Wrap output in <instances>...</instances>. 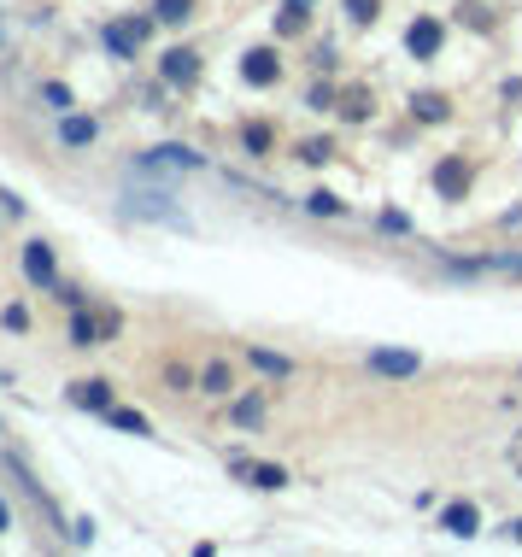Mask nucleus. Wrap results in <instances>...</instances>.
<instances>
[{
    "label": "nucleus",
    "mask_w": 522,
    "mask_h": 557,
    "mask_svg": "<svg viewBox=\"0 0 522 557\" xmlns=\"http://www.w3.org/2000/svg\"><path fill=\"white\" fill-rule=\"evenodd\" d=\"M159 77H165L170 89H188V82L200 77V53H188V47H170V53L159 59Z\"/></svg>",
    "instance_id": "nucleus-3"
},
{
    "label": "nucleus",
    "mask_w": 522,
    "mask_h": 557,
    "mask_svg": "<svg viewBox=\"0 0 522 557\" xmlns=\"http://www.w3.org/2000/svg\"><path fill=\"white\" fill-rule=\"evenodd\" d=\"M241 77H246V82H253V89H270V82H276V77H282V59H276V53H270V47H253V53H246V59H241Z\"/></svg>",
    "instance_id": "nucleus-6"
},
{
    "label": "nucleus",
    "mask_w": 522,
    "mask_h": 557,
    "mask_svg": "<svg viewBox=\"0 0 522 557\" xmlns=\"http://www.w3.org/2000/svg\"><path fill=\"white\" fill-rule=\"evenodd\" d=\"M42 101L53 106V111H65V106H71V89H65V82H47V89H42Z\"/></svg>",
    "instance_id": "nucleus-22"
},
{
    "label": "nucleus",
    "mask_w": 522,
    "mask_h": 557,
    "mask_svg": "<svg viewBox=\"0 0 522 557\" xmlns=\"http://www.w3.org/2000/svg\"><path fill=\"white\" fill-rule=\"evenodd\" d=\"M511 464H517V469H522V446H511Z\"/></svg>",
    "instance_id": "nucleus-29"
},
{
    "label": "nucleus",
    "mask_w": 522,
    "mask_h": 557,
    "mask_svg": "<svg viewBox=\"0 0 522 557\" xmlns=\"http://www.w3.org/2000/svg\"><path fill=\"white\" fill-rule=\"evenodd\" d=\"M253 364L265 370V376H288V370H294V364H288V358H282V352H265V346H253Z\"/></svg>",
    "instance_id": "nucleus-16"
},
{
    "label": "nucleus",
    "mask_w": 522,
    "mask_h": 557,
    "mask_svg": "<svg viewBox=\"0 0 522 557\" xmlns=\"http://www.w3.org/2000/svg\"><path fill=\"white\" fill-rule=\"evenodd\" d=\"M411 111H417L422 123H440V118H446V101H440V94H417V101H411Z\"/></svg>",
    "instance_id": "nucleus-15"
},
{
    "label": "nucleus",
    "mask_w": 522,
    "mask_h": 557,
    "mask_svg": "<svg viewBox=\"0 0 522 557\" xmlns=\"http://www.w3.org/2000/svg\"><path fill=\"white\" fill-rule=\"evenodd\" d=\"M24 276H30L35 288H53V246H42V241L24 246Z\"/></svg>",
    "instance_id": "nucleus-8"
},
{
    "label": "nucleus",
    "mask_w": 522,
    "mask_h": 557,
    "mask_svg": "<svg viewBox=\"0 0 522 557\" xmlns=\"http://www.w3.org/2000/svg\"><path fill=\"white\" fill-rule=\"evenodd\" d=\"M188 12H194V0H159V6H153V18H159V24H182Z\"/></svg>",
    "instance_id": "nucleus-17"
},
{
    "label": "nucleus",
    "mask_w": 522,
    "mask_h": 557,
    "mask_svg": "<svg viewBox=\"0 0 522 557\" xmlns=\"http://www.w3.org/2000/svg\"><path fill=\"white\" fill-rule=\"evenodd\" d=\"M229 469H235V475H246V481H253V487H265V493H276V487H288V475H282V469H276V464H253V457H241V452H235V457H229Z\"/></svg>",
    "instance_id": "nucleus-7"
},
{
    "label": "nucleus",
    "mask_w": 522,
    "mask_h": 557,
    "mask_svg": "<svg viewBox=\"0 0 522 557\" xmlns=\"http://www.w3.org/2000/svg\"><path fill=\"white\" fill-rule=\"evenodd\" d=\"M265 147H270V130L265 123H246V153H265Z\"/></svg>",
    "instance_id": "nucleus-24"
},
{
    "label": "nucleus",
    "mask_w": 522,
    "mask_h": 557,
    "mask_svg": "<svg viewBox=\"0 0 522 557\" xmlns=\"http://www.w3.org/2000/svg\"><path fill=\"white\" fill-rule=\"evenodd\" d=\"M440 35H446V30H440L434 18H417L411 30H405V47H411L417 59H434V53H440Z\"/></svg>",
    "instance_id": "nucleus-9"
},
{
    "label": "nucleus",
    "mask_w": 522,
    "mask_h": 557,
    "mask_svg": "<svg viewBox=\"0 0 522 557\" xmlns=\"http://www.w3.org/2000/svg\"><path fill=\"white\" fill-rule=\"evenodd\" d=\"M177 170H200V153L194 147H153L135 165V177H177Z\"/></svg>",
    "instance_id": "nucleus-1"
},
{
    "label": "nucleus",
    "mask_w": 522,
    "mask_h": 557,
    "mask_svg": "<svg viewBox=\"0 0 522 557\" xmlns=\"http://www.w3.org/2000/svg\"><path fill=\"white\" fill-rule=\"evenodd\" d=\"M206 388H211V393H229V364H211V370H206Z\"/></svg>",
    "instance_id": "nucleus-25"
},
{
    "label": "nucleus",
    "mask_w": 522,
    "mask_h": 557,
    "mask_svg": "<svg viewBox=\"0 0 522 557\" xmlns=\"http://www.w3.org/2000/svg\"><path fill=\"white\" fill-rule=\"evenodd\" d=\"M305 206H312L317 217H341V200H334V194H312V200H305Z\"/></svg>",
    "instance_id": "nucleus-23"
},
{
    "label": "nucleus",
    "mask_w": 522,
    "mask_h": 557,
    "mask_svg": "<svg viewBox=\"0 0 522 557\" xmlns=\"http://www.w3.org/2000/svg\"><path fill=\"white\" fill-rule=\"evenodd\" d=\"M170 194H159V188H147V194H130V212H141V217H165V223H177V212H170Z\"/></svg>",
    "instance_id": "nucleus-12"
},
{
    "label": "nucleus",
    "mask_w": 522,
    "mask_h": 557,
    "mask_svg": "<svg viewBox=\"0 0 522 557\" xmlns=\"http://www.w3.org/2000/svg\"><path fill=\"white\" fill-rule=\"evenodd\" d=\"M111 423H118L123 435H147V417L141 411H111Z\"/></svg>",
    "instance_id": "nucleus-20"
},
{
    "label": "nucleus",
    "mask_w": 522,
    "mask_h": 557,
    "mask_svg": "<svg viewBox=\"0 0 522 557\" xmlns=\"http://www.w3.org/2000/svg\"><path fill=\"white\" fill-rule=\"evenodd\" d=\"M376 12H382V0H346V18L353 24H376Z\"/></svg>",
    "instance_id": "nucleus-18"
},
{
    "label": "nucleus",
    "mask_w": 522,
    "mask_h": 557,
    "mask_svg": "<svg viewBox=\"0 0 522 557\" xmlns=\"http://www.w3.org/2000/svg\"><path fill=\"white\" fill-rule=\"evenodd\" d=\"M370 370L388 376V381H405V376H417V370H422V358L417 352H400V346H376V352H370Z\"/></svg>",
    "instance_id": "nucleus-2"
},
{
    "label": "nucleus",
    "mask_w": 522,
    "mask_h": 557,
    "mask_svg": "<svg viewBox=\"0 0 522 557\" xmlns=\"http://www.w3.org/2000/svg\"><path fill=\"white\" fill-rule=\"evenodd\" d=\"M147 30H153L147 18H123V24H111V30H106V47H111L118 59H135V47L147 42Z\"/></svg>",
    "instance_id": "nucleus-5"
},
{
    "label": "nucleus",
    "mask_w": 522,
    "mask_h": 557,
    "mask_svg": "<svg viewBox=\"0 0 522 557\" xmlns=\"http://www.w3.org/2000/svg\"><path fill=\"white\" fill-rule=\"evenodd\" d=\"M12 523V511H6V499H0V528H6Z\"/></svg>",
    "instance_id": "nucleus-28"
},
{
    "label": "nucleus",
    "mask_w": 522,
    "mask_h": 557,
    "mask_svg": "<svg viewBox=\"0 0 522 557\" xmlns=\"http://www.w3.org/2000/svg\"><path fill=\"white\" fill-rule=\"evenodd\" d=\"M505 534H511V540H522V516H517V523H511V528H505Z\"/></svg>",
    "instance_id": "nucleus-27"
},
{
    "label": "nucleus",
    "mask_w": 522,
    "mask_h": 557,
    "mask_svg": "<svg viewBox=\"0 0 522 557\" xmlns=\"http://www.w3.org/2000/svg\"><path fill=\"white\" fill-rule=\"evenodd\" d=\"M476 523H481V516H476V504H464V499L440 511V528H446V534H458V540H469V534H476Z\"/></svg>",
    "instance_id": "nucleus-11"
},
{
    "label": "nucleus",
    "mask_w": 522,
    "mask_h": 557,
    "mask_svg": "<svg viewBox=\"0 0 522 557\" xmlns=\"http://www.w3.org/2000/svg\"><path fill=\"white\" fill-rule=\"evenodd\" d=\"M94 334H101L94 317H77V323H71V341H77V346H94Z\"/></svg>",
    "instance_id": "nucleus-21"
},
{
    "label": "nucleus",
    "mask_w": 522,
    "mask_h": 557,
    "mask_svg": "<svg viewBox=\"0 0 522 557\" xmlns=\"http://www.w3.org/2000/svg\"><path fill=\"white\" fill-rule=\"evenodd\" d=\"M71 405L77 411H111V388L106 381H71Z\"/></svg>",
    "instance_id": "nucleus-10"
},
{
    "label": "nucleus",
    "mask_w": 522,
    "mask_h": 557,
    "mask_svg": "<svg viewBox=\"0 0 522 557\" xmlns=\"http://www.w3.org/2000/svg\"><path fill=\"white\" fill-rule=\"evenodd\" d=\"M305 18H312V0H288V6H282V18H276V35H300Z\"/></svg>",
    "instance_id": "nucleus-14"
},
{
    "label": "nucleus",
    "mask_w": 522,
    "mask_h": 557,
    "mask_svg": "<svg viewBox=\"0 0 522 557\" xmlns=\"http://www.w3.org/2000/svg\"><path fill=\"white\" fill-rule=\"evenodd\" d=\"M258 417H265V399H258V393H253V399H241V405H235V423H246V428H253Z\"/></svg>",
    "instance_id": "nucleus-19"
},
{
    "label": "nucleus",
    "mask_w": 522,
    "mask_h": 557,
    "mask_svg": "<svg viewBox=\"0 0 522 557\" xmlns=\"http://www.w3.org/2000/svg\"><path fill=\"white\" fill-rule=\"evenodd\" d=\"M94 135H101L94 118H65V123H59V141H65V147H89Z\"/></svg>",
    "instance_id": "nucleus-13"
},
{
    "label": "nucleus",
    "mask_w": 522,
    "mask_h": 557,
    "mask_svg": "<svg viewBox=\"0 0 522 557\" xmlns=\"http://www.w3.org/2000/svg\"><path fill=\"white\" fill-rule=\"evenodd\" d=\"M329 153H334L329 141H305V147H300V158H312V165H323V158H329Z\"/></svg>",
    "instance_id": "nucleus-26"
},
{
    "label": "nucleus",
    "mask_w": 522,
    "mask_h": 557,
    "mask_svg": "<svg viewBox=\"0 0 522 557\" xmlns=\"http://www.w3.org/2000/svg\"><path fill=\"white\" fill-rule=\"evenodd\" d=\"M434 194H440V200H464L469 194V165L464 158H440V165H434Z\"/></svg>",
    "instance_id": "nucleus-4"
}]
</instances>
